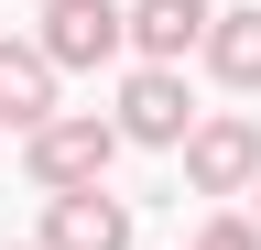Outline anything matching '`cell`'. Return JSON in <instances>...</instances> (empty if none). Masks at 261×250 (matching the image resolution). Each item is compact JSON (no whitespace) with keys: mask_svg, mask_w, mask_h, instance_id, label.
<instances>
[{"mask_svg":"<svg viewBox=\"0 0 261 250\" xmlns=\"http://www.w3.org/2000/svg\"><path fill=\"white\" fill-rule=\"evenodd\" d=\"M55 54L44 44H0V131H44V120H65L55 109Z\"/></svg>","mask_w":261,"mask_h":250,"instance_id":"8992f818","label":"cell"},{"mask_svg":"<svg viewBox=\"0 0 261 250\" xmlns=\"http://www.w3.org/2000/svg\"><path fill=\"white\" fill-rule=\"evenodd\" d=\"M185 185H196V196H250V185H261V131H250L240 109L196 120V142H185Z\"/></svg>","mask_w":261,"mask_h":250,"instance_id":"7a4b0ae2","label":"cell"},{"mask_svg":"<svg viewBox=\"0 0 261 250\" xmlns=\"http://www.w3.org/2000/svg\"><path fill=\"white\" fill-rule=\"evenodd\" d=\"M250 217H261V185H250Z\"/></svg>","mask_w":261,"mask_h":250,"instance_id":"8fae6325","label":"cell"},{"mask_svg":"<svg viewBox=\"0 0 261 250\" xmlns=\"http://www.w3.org/2000/svg\"><path fill=\"white\" fill-rule=\"evenodd\" d=\"M207 66L228 87H261V11H218V33H207Z\"/></svg>","mask_w":261,"mask_h":250,"instance_id":"ba28073f","label":"cell"},{"mask_svg":"<svg viewBox=\"0 0 261 250\" xmlns=\"http://www.w3.org/2000/svg\"><path fill=\"white\" fill-rule=\"evenodd\" d=\"M207 33H218L207 0H130V54H142V66H185Z\"/></svg>","mask_w":261,"mask_h":250,"instance_id":"5b68a950","label":"cell"},{"mask_svg":"<svg viewBox=\"0 0 261 250\" xmlns=\"http://www.w3.org/2000/svg\"><path fill=\"white\" fill-rule=\"evenodd\" d=\"M0 250H11V239H0ZM22 250H44V239H22Z\"/></svg>","mask_w":261,"mask_h":250,"instance_id":"30bf717a","label":"cell"},{"mask_svg":"<svg viewBox=\"0 0 261 250\" xmlns=\"http://www.w3.org/2000/svg\"><path fill=\"white\" fill-rule=\"evenodd\" d=\"M196 250H261V217H207Z\"/></svg>","mask_w":261,"mask_h":250,"instance_id":"9c48e42d","label":"cell"},{"mask_svg":"<svg viewBox=\"0 0 261 250\" xmlns=\"http://www.w3.org/2000/svg\"><path fill=\"white\" fill-rule=\"evenodd\" d=\"M44 250H130V207L120 196H44Z\"/></svg>","mask_w":261,"mask_h":250,"instance_id":"52a82bcc","label":"cell"},{"mask_svg":"<svg viewBox=\"0 0 261 250\" xmlns=\"http://www.w3.org/2000/svg\"><path fill=\"white\" fill-rule=\"evenodd\" d=\"M109 152H120V120L65 109V120H44V131L22 142V163H33V185H44V196H87V185L109 174Z\"/></svg>","mask_w":261,"mask_h":250,"instance_id":"6da1fadb","label":"cell"},{"mask_svg":"<svg viewBox=\"0 0 261 250\" xmlns=\"http://www.w3.org/2000/svg\"><path fill=\"white\" fill-rule=\"evenodd\" d=\"M55 54V66H109V54L130 44V11L120 0H44V33H33Z\"/></svg>","mask_w":261,"mask_h":250,"instance_id":"277c9868","label":"cell"},{"mask_svg":"<svg viewBox=\"0 0 261 250\" xmlns=\"http://www.w3.org/2000/svg\"><path fill=\"white\" fill-rule=\"evenodd\" d=\"M120 142H152V152H185L196 142V98H185L174 66H142L120 87Z\"/></svg>","mask_w":261,"mask_h":250,"instance_id":"3957f363","label":"cell"}]
</instances>
